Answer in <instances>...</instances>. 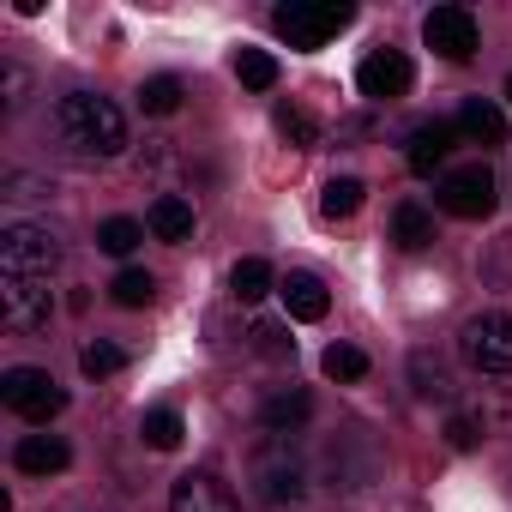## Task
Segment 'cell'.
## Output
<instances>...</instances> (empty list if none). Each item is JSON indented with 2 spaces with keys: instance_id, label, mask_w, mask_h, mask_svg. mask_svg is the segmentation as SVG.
Instances as JSON below:
<instances>
[{
  "instance_id": "32",
  "label": "cell",
  "mask_w": 512,
  "mask_h": 512,
  "mask_svg": "<svg viewBox=\"0 0 512 512\" xmlns=\"http://www.w3.org/2000/svg\"><path fill=\"white\" fill-rule=\"evenodd\" d=\"M25 91H31L25 67H13V61H7V109H19V103H25Z\"/></svg>"
},
{
  "instance_id": "21",
  "label": "cell",
  "mask_w": 512,
  "mask_h": 512,
  "mask_svg": "<svg viewBox=\"0 0 512 512\" xmlns=\"http://www.w3.org/2000/svg\"><path fill=\"white\" fill-rule=\"evenodd\" d=\"M139 434H145V446H151V452H175L187 428H181V416H175V410H163V404H157V410H145Z\"/></svg>"
},
{
  "instance_id": "27",
  "label": "cell",
  "mask_w": 512,
  "mask_h": 512,
  "mask_svg": "<svg viewBox=\"0 0 512 512\" xmlns=\"http://www.w3.org/2000/svg\"><path fill=\"white\" fill-rule=\"evenodd\" d=\"M109 290H115V302H121V308H145V302L157 296V278H151V272H139V266H127Z\"/></svg>"
},
{
  "instance_id": "28",
  "label": "cell",
  "mask_w": 512,
  "mask_h": 512,
  "mask_svg": "<svg viewBox=\"0 0 512 512\" xmlns=\"http://www.w3.org/2000/svg\"><path fill=\"white\" fill-rule=\"evenodd\" d=\"M410 374H416V392H422V398H440V404L452 398V380H446V368H440L428 350H422V356H410Z\"/></svg>"
},
{
  "instance_id": "9",
  "label": "cell",
  "mask_w": 512,
  "mask_h": 512,
  "mask_svg": "<svg viewBox=\"0 0 512 512\" xmlns=\"http://www.w3.org/2000/svg\"><path fill=\"white\" fill-rule=\"evenodd\" d=\"M49 278H0V320L13 332H37L49 326Z\"/></svg>"
},
{
  "instance_id": "10",
  "label": "cell",
  "mask_w": 512,
  "mask_h": 512,
  "mask_svg": "<svg viewBox=\"0 0 512 512\" xmlns=\"http://www.w3.org/2000/svg\"><path fill=\"white\" fill-rule=\"evenodd\" d=\"M356 85H362V97H374V103H398V97L416 85V67H410L404 49H374V55L362 61V73H356Z\"/></svg>"
},
{
  "instance_id": "26",
  "label": "cell",
  "mask_w": 512,
  "mask_h": 512,
  "mask_svg": "<svg viewBox=\"0 0 512 512\" xmlns=\"http://www.w3.org/2000/svg\"><path fill=\"white\" fill-rule=\"evenodd\" d=\"M320 368H326V380H344V386H350V380L368 374V356H362L356 344H332V350L320 356Z\"/></svg>"
},
{
  "instance_id": "15",
  "label": "cell",
  "mask_w": 512,
  "mask_h": 512,
  "mask_svg": "<svg viewBox=\"0 0 512 512\" xmlns=\"http://www.w3.org/2000/svg\"><path fill=\"white\" fill-rule=\"evenodd\" d=\"M13 464H19L25 476H55V470H67V464H73V452H67V440H61V434H25V440H19V452H13Z\"/></svg>"
},
{
  "instance_id": "1",
  "label": "cell",
  "mask_w": 512,
  "mask_h": 512,
  "mask_svg": "<svg viewBox=\"0 0 512 512\" xmlns=\"http://www.w3.org/2000/svg\"><path fill=\"white\" fill-rule=\"evenodd\" d=\"M55 133L73 157H121L127 145V115L109 103V97H91V91H73L55 103Z\"/></svg>"
},
{
  "instance_id": "7",
  "label": "cell",
  "mask_w": 512,
  "mask_h": 512,
  "mask_svg": "<svg viewBox=\"0 0 512 512\" xmlns=\"http://www.w3.org/2000/svg\"><path fill=\"white\" fill-rule=\"evenodd\" d=\"M0 398H7V410L25 416V422H49V416L67 410V392H61L43 368H7V380H0Z\"/></svg>"
},
{
  "instance_id": "5",
  "label": "cell",
  "mask_w": 512,
  "mask_h": 512,
  "mask_svg": "<svg viewBox=\"0 0 512 512\" xmlns=\"http://www.w3.org/2000/svg\"><path fill=\"white\" fill-rule=\"evenodd\" d=\"M61 266V241L37 223H13L0 235V278H49Z\"/></svg>"
},
{
  "instance_id": "6",
  "label": "cell",
  "mask_w": 512,
  "mask_h": 512,
  "mask_svg": "<svg viewBox=\"0 0 512 512\" xmlns=\"http://www.w3.org/2000/svg\"><path fill=\"white\" fill-rule=\"evenodd\" d=\"M458 350L476 374H512V314H476L458 332Z\"/></svg>"
},
{
  "instance_id": "24",
  "label": "cell",
  "mask_w": 512,
  "mask_h": 512,
  "mask_svg": "<svg viewBox=\"0 0 512 512\" xmlns=\"http://www.w3.org/2000/svg\"><path fill=\"white\" fill-rule=\"evenodd\" d=\"M272 121H278V133H284V139H290L296 151H314V145H320V127H314V115H308V109L284 103V109H278Z\"/></svg>"
},
{
  "instance_id": "3",
  "label": "cell",
  "mask_w": 512,
  "mask_h": 512,
  "mask_svg": "<svg viewBox=\"0 0 512 512\" xmlns=\"http://www.w3.org/2000/svg\"><path fill=\"white\" fill-rule=\"evenodd\" d=\"M350 19H356V7H344V0H290V7L272 13V31H278L290 49L314 55V49H326Z\"/></svg>"
},
{
  "instance_id": "8",
  "label": "cell",
  "mask_w": 512,
  "mask_h": 512,
  "mask_svg": "<svg viewBox=\"0 0 512 512\" xmlns=\"http://www.w3.org/2000/svg\"><path fill=\"white\" fill-rule=\"evenodd\" d=\"M422 43H428L434 55H446V61H470L476 43H482L476 13H470V7H434V13L422 19Z\"/></svg>"
},
{
  "instance_id": "12",
  "label": "cell",
  "mask_w": 512,
  "mask_h": 512,
  "mask_svg": "<svg viewBox=\"0 0 512 512\" xmlns=\"http://www.w3.org/2000/svg\"><path fill=\"white\" fill-rule=\"evenodd\" d=\"M452 145H458V121H422V127L410 133V145H404V163H410L416 175H434V169L452 157Z\"/></svg>"
},
{
  "instance_id": "11",
  "label": "cell",
  "mask_w": 512,
  "mask_h": 512,
  "mask_svg": "<svg viewBox=\"0 0 512 512\" xmlns=\"http://www.w3.org/2000/svg\"><path fill=\"white\" fill-rule=\"evenodd\" d=\"M169 512H235V494L217 470H187L169 488Z\"/></svg>"
},
{
  "instance_id": "18",
  "label": "cell",
  "mask_w": 512,
  "mask_h": 512,
  "mask_svg": "<svg viewBox=\"0 0 512 512\" xmlns=\"http://www.w3.org/2000/svg\"><path fill=\"white\" fill-rule=\"evenodd\" d=\"M392 241H398L404 253H422V247L434 241V217H428L416 199H404V205L392 211Z\"/></svg>"
},
{
  "instance_id": "25",
  "label": "cell",
  "mask_w": 512,
  "mask_h": 512,
  "mask_svg": "<svg viewBox=\"0 0 512 512\" xmlns=\"http://www.w3.org/2000/svg\"><path fill=\"white\" fill-rule=\"evenodd\" d=\"M139 241H145V229H139L133 217H109V223L97 229V247H103V253H115V260H127Z\"/></svg>"
},
{
  "instance_id": "19",
  "label": "cell",
  "mask_w": 512,
  "mask_h": 512,
  "mask_svg": "<svg viewBox=\"0 0 512 512\" xmlns=\"http://www.w3.org/2000/svg\"><path fill=\"white\" fill-rule=\"evenodd\" d=\"M362 199H368V187H362L356 175H332V181L320 187V211H326V217H356Z\"/></svg>"
},
{
  "instance_id": "16",
  "label": "cell",
  "mask_w": 512,
  "mask_h": 512,
  "mask_svg": "<svg viewBox=\"0 0 512 512\" xmlns=\"http://www.w3.org/2000/svg\"><path fill=\"white\" fill-rule=\"evenodd\" d=\"M145 229H151L157 241H187V235H193V205H187L181 193H163V199H151Z\"/></svg>"
},
{
  "instance_id": "30",
  "label": "cell",
  "mask_w": 512,
  "mask_h": 512,
  "mask_svg": "<svg viewBox=\"0 0 512 512\" xmlns=\"http://www.w3.org/2000/svg\"><path fill=\"white\" fill-rule=\"evenodd\" d=\"M253 344H260L272 362H290V356H296V338H284L278 320H260V326H253Z\"/></svg>"
},
{
  "instance_id": "2",
  "label": "cell",
  "mask_w": 512,
  "mask_h": 512,
  "mask_svg": "<svg viewBox=\"0 0 512 512\" xmlns=\"http://www.w3.org/2000/svg\"><path fill=\"white\" fill-rule=\"evenodd\" d=\"M253 494H260L266 506H302V494H308V464H302V452L290 446V434H266L260 446H253Z\"/></svg>"
},
{
  "instance_id": "20",
  "label": "cell",
  "mask_w": 512,
  "mask_h": 512,
  "mask_svg": "<svg viewBox=\"0 0 512 512\" xmlns=\"http://www.w3.org/2000/svg\"><path fill=\"white\" fill-rule=\"evenodd\" d=\"M229 290H235L241 302H260V296H272V290H278V278H272V266H266V260H235Z\"/></svg>"
},
{
  "instance_id": "33",
  "label": "cell",
  "mask_w": 512,
  "mask_h": 512,
  "mask_svg": "<svg viewBox=\"0 0 512 512\" xmlns=\"http://www.w3.org/2000/svg\"><path fill=\"white\" fill-rule=\"evenodd\" d=\"M506 103H512V79H506Z\"/></svg>"
},
{
  "instance_id": "31",
  "label": "cell",
  "mask_w": 512,
  "mask_h": 512,
  "mask_svg": "<svg viewBox=\"0 0 512 512\" xmlns=\"http://www.w3.org/2000/svg\"><path fill=\"white\" fill-rule=\"evenodd\" d=\"M446 440H452V446H458V452H470V446H476V440H482V422H476V416H464V410H458V416H452V422H446Z\"/></svg>"
},
{
  "instance_id": "22",
  "label": "cell",
  "mask_w": 512,
  "mask_h": 512,
  "mask_svg": "<svg viewBox=\"0 0 512 512\" xmlns=\"http://www.w3.org/2000/svg\"><path fill=\"white\" fill-rule=\"evenodd\" d=\"M235 79H241L247 91H272V85H278V61H272L266 49H241V55H235Z\"/></svg>"
},
{
  "instance_id": "23",
  "label": "cell",
  "mask_w": 512,
  "mask_h": 512,
  "mask_svg": "<svg viewBox=\"0 0 512 512\" xmlns=\"http://www.w3.org/2000/svg\"><path fill=\"white\" fill-rule=\"evenodd\" d=\"M139 109H145V115H175V109H181V79H175V73L145 79V85H139Z\"/></svg>"
},
{
  "instance_id": "14",
  "label": "cell",
  "mask_w": 512,
  "mask_h": 512,
  "mask_svg": "<svg viewBox=\"0 0 512 512\" xmlns=\"http://www.w3.org/2000/svg\"><path fill=\"white\" fill-rule=\"evenodd\" d=\"M458 139H464V145H482V151H500V145H506V115H500L494 103L470 97V103L458 109Z\"/></svg>"
},
{
  "instance_id": "13",
  "label": "cell",
  "mask_w": 512,
  "mask_h": 512,
  "mask_svg": "<svg viewBox=\"0 0 512 512\" xmlns=\"http://www.w3.org/2000/svg\"><path fill=\"white\" fill-rule=\"evenodd\" d=\"M278 296H284V314L302 320V326L326 320V308H332V296H326V284H320L314 272H290V278L278 284Z\"/></svg>"
},
{
  "instance_id": "17",
  "label": "cell",
  "mask_w": 512,
  "mask_h": 512,
  "mask_svg": "<svg viewBox=\"0 0 512 512\" xmlns=\"http://www.w3.org/2000/svg\"><path fill=\"white\" fill-rule=\"evenodd\" d=\"M314 416V398L302 392V386H290V392H278V398H266V410H260V422H266V434H296L302 422Z\"/></svg>"
},
{
  "instance_id": "29",
  "label": "cell",
  "mask_w": 512,
  "mask_h": 512,
  "mask_svg": "<svg viewBox=\"0 0 512 512\" xmlns=\"http://www.w3.org/2000/svg\"><path fill=\"white\" fill-rule=\"evenodd\" d=\"M121 362H127V356H121L115 344H85V350H79V368H85L91 380H109V374H121Z\"/></svg>"
},
{
  "instance_id": "4",
  "label": "cell",
  "mask_w": 512,
  "mask_h": 512,
  "mask_svg": "<svg viewBox=\"0 0 512 512\" xmlns=\"http://www.w3.org/2000/svg\"><path fill=\"white\" fill-rule=\"evenodd\" d=\"M434 199H440L446 217L482 223V217L500 205V187H494V169H488V163H464V169H446V175H440Z\"/></svg>"
}]
</instances>
